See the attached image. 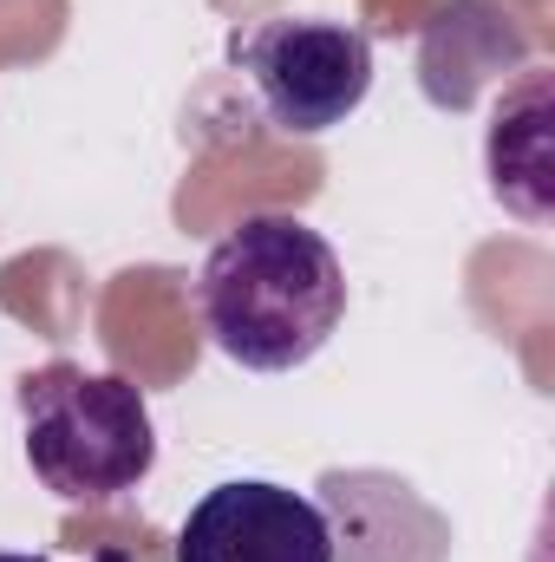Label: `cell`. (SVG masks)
I'll use <instances>...</instances> for the list:
<instances>
[{
	"instance_id": "cell-4",
	"label": "cell",
	"mask_w": 555,
	"mask_h": 562,
	"mask_svg": "<svg viewBox=\"0 0 555 562\" xmlns=\"http://www.w3.org/2000/svg\"><path fill=\"white\" fill-rule=\"evenodd\" d=\"M177 562H333V530L314 497L269 477H229L190 504Z\"/></svg>"
},
{
	"instance_id": "cell-2",
	"label": "cell",
	"mask_w": 555,
	"mask_h": 562,
	"mask_svg": "<svg viewBox=\"0 0 555 562\" xmlns=\"http://www.w3.org/2000/svg\"><path fill=\"white\" fill-rule=\"evenodd\" d=\"M20 438L33 477L66 504H112L157 464L144 386L125 373H86L79 360H46L20 380Z\"/></svg>"
},
{
	"instance_id": "cell-6",
	"label": "cell",
	"mask_w": 555,
	"mask_h": 562,
	"mask_svg": "<svg viewBox=\"0 0 555 562\" xmlns=\"http://www.w3.org/2000/svg\"><path fill=\"white\" fill-rule=\"evenodd\" d=\"M471 26H477V0H457V7H444L438 13V26L424 33V59H444L451 53V66L464 72L457 79V92H451V105H471V92H477V79H490L497 66H517L530 46H523V33L510 26V20H497L490 33H484V46L471 40Z\"/></svg>"
},
{
	"instance_id": "cell-3",
	"label": "cell",
	"mask_w": 555,
	"mask_h": 562,
	"mask_svg": "<svg viewBox=\"0 0 555 562\" xmlns=\"http://www.w3.org/2000/svg\"><path fill=\"white\" fill-rule=\"evenodd\" d=\"M229 59L269 112V125L287 138H327L373 92V40L353 20L269 13L249 33H236Z\"/></svg>"
},
{
	"instance_id": "cell-5",
	"label": "cell",
	"mask_w": 555,
	"mask_h": 562,
	"mask_svg": "<svg viewBox=\"0 0 555 562\" xmlns=\"http://www.w3.org/2000/svg\"><path fill=\"white\" fill-rule=\"evenodd\" d=\"M543 112H550V79L530 66V79L517 86V99L497 105V125H490V190L543 223L550 216V196H543V177H550V157H543Z\"/></svg>"
},
{
	"instance_id": "cell-7",
	"label": "cell",
	"mask_w": 555,
	"mask_h": 562,
	"mask_svg": "<svg viewBox=\"0 0 555 562\" xmlns=\"http://www.w3.org/2000/svg\"><path fill=\"white\" fill-rule=\"evenodd\" d=\"M0 562H46V557H26V550H0Z\"/></svg>"
},
{
	"instance_id": "cell-1",
	"label": "cell",
	"mask_w": 555,
	"mask_h": 562,
	"mask_svg": "<svg viewBox=\"0 0 555 562\" xmlns=\"http://www.w3.org/2000/svg\"><path fill=\"white\" fill-rule=\"evenodd\" d=\"M209 340L249 373L307 367L347 321V269L320 229L301 216H242L196 276Z\"/></svg>"
}]
</instances>
